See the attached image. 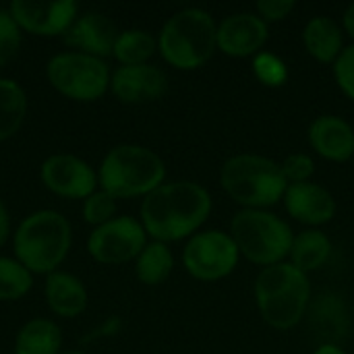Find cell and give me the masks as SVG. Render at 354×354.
<instances>
[{"label": "cell", "instance_id": "obj_10", "mask_svg": "<svg viewBox=\"0 0 354 354\" xmlns=\"http://www.w3.org/2000/svg\"><path fill=\"white\" fill-rule=\"evenodd\" d=\"M147 245L143 224L131 216H116L104 226L93 228L87 239L89 255L102 266H120L139 257Z\"/></svg>", "mask_w": 354, "mask_h": 354}, {"label": "cell", "instance_id": "obj_29", "mask_svg": "<svg viewBox=\"0 0 354 354\" xmlns=\"http://www.w3.org/2000/svg\"><path fill=\"white\" fill-rule=\"evenodd\" d=\"M282 174L286 178L288 185H299V183H309L313 172H315V162L309 153L297 151L290 153L288 158H284V162H280Z\"/></svg>", "mask_w": 354, "mask_h": 354}, {"label": "cell", "instance_id": "obj_36", "mask_svg": "<svg viewBox=\"0 0 354 354\" xmlns=\"http://www.w3.org/2000/svg\"><path fill=\"white\" fill-rule=\"evenodd\" d=\"M62 354H87V353H81V351H68V353H62Z\"/></svg>", "mask_w": 354, "mask_h": 354}, {"label": "cell", "instance_id": "obj_21", "mask_svg": "<svg viewBox=\"0 0 354 354\" xmlns=\"http://www.w3.org/2000/svg\"><path fill=\"white\" fill-rule=\"evenodd\" d=\"M62 332L50 319L27 322L15 340V354H60Z\"/></svg>", "mask_w": 354, "mask_h": 354}, {"label": "cell", "instance_id": "obj_23", "mask_svg": "<svg viewBox=\"0 0 354 354\" xmlns=\"http://www.w3.org/2000/svg\"><path fill=\"white\" fill-rule=\"evenodd\" d=\"M27 114L25 89L15 79H0V141L19 133Z\"/></svg>", "mask_w": 354, "mask_h": 354}, {"label": "cell", "instance_id": "obj_33", "mask_svg": "<svg viewBox=\"0 0 354 354\" xmlns=\"http://www.w3.org/2000/svg\"><path fill=\"white\" fill-rule=\"evenodd\" d=\"M8 232H10V218H8L6 205H4V203H2V199H0V247L6 243Z\"/></svg>", "mask_w": 354, "mask_h": 354}, {"label": "cell", "instance_id": "obj_28", "mask_svg": "<svg viewBox=\"0 0 354 354\" xmlns=\"http://www.w3.org/2000/svg\"><path fill=\"white\" fill-rule=\"evenodd\" d=\"M21 46V29L10 17L8 8H0V68L6 66L19 52Z\"/></svg>", "mask_w": 354, "mask_h": 354}, {"label": "cell", "instance_id": "obj_18", "mask_svg": "<svg viewBox=\"0 0 354 354\" xmlns=\"http://www.w3.org/2000/svg\"><path fill=\"white\" fill-rule=\"evenodd\" d=\"M46 303L52 313L64 319L81 315L87 307V290L83 282L68 272H54L46 278Z\"/></svg>", "mask_w": 354, "mask_h": 354}, {"label": "cell", "instance_id": "obj_6", "mask_svg": "<svg viewBox=\"0 0 354 354\" xmlns=\"http://www.w3.org/2000/svg\"><path fill=\"white\" fill-rule=\"evenodd\" d=\"M218 23L203 8H183L174 12L158 35L162 58L178 71L203 66L218 50Z\"/></svg>", "mask_w": 354, "mask_h": 354}, {"label": "cell", "instance_id": "obj_25", "mask_svg": "<svg viewBox=\"0 0 354 354\" xmlns=\"http://www.w3.org/2000/svg\"><path fill=\"white\" fill-rule=\"evenodd\" d=\"M33 286L31 272L17 259L0 257V301H19Z\"/></svg>", "mask_w": 354, "mask_h": 354}, {"label": "cell", "instance_id": "obj_15", "mask_svg": "<svg viewBox=\"0 0 354 354\" xmlns=\"http://www.w3.org/2000/svg\"><path fill=\"white\" fill-rule=\"evenodd\" d=\"M282 201L288 216L309 228H317L332 222L338 209L334 195L326 187L311 180L288 185Z\"/></svg>", "mask_w": 354, "mask_h": 354}, {"label": "cell", "instance_id": "obj_24", "mask_svg": "<svg viewBox=\"0 0 354 354\" xmlns=\"http://www.w3.org/2000/svg\"><path fill=\"white\" fill-rule=\"evenodd\" d=\"M158 39L143 29H127L120 31L112 50V56L120 62V66H137L147 64V60L156 54Z\"/></svg>", "mask_w": 354, "mask_h": 354}, {"label": "cell", "instance_id": "obj_19", "mask_svg": "<svg viewBox=\"0 0 354 354\" xmlns=\"http://www.w3.org/2000/svg\"><path fill=\"white\" fill-rule=\"evenodd\" d=\"M342 25H338L336 19L326 17V15H317L313 19L307 21L305 29H303V44L305 50L324 64H334L336 58L340 56V52L344 50L342 46Z\"/></svg>", "mask_w": 354, "mask_h": 354}, {"label": "cell", "instance_id": "obj_35", "mask_svg": "<svg viewBox=\"0 0 354 354\" xmlns=\"http://www.w3.org/2000/svg\"><path fill=\"white\" fill-rule=\"evenodd\" d=\"M313 354H348V353H346L344 348H340L338 344H319Z\"/></svg>", "mask_w": 354, "mask_h": 354}, {"label": "cell", "instance_id": "obj_14", "mask_svg": "<svg viewBox=\"0 0 354 354\" xmlns=\"http://www.w3.org/2000/svg\"><path fill=\"white\" fill-rule=\"evenodd\" d=\"M110 91L122 104L156 102L168 91V77L156 64L118 66L110 77Z\"/></svg>", "mask_w": 354, "mask_h": 354}, {"label": "cell", "instance_id": "obj_32", "mask_svg": "<svg viewBox=\"0 0 354 354\" xmlns=\"http://www.w3.org/2000/svg\"><path fill=\"white\" fill-rule=\"evenodd\" d=\"M120 326H122V322H120L118 317H110V319H106L100 328H95L93 334L85 336V342H89V340H93V338H108V336H114V334L120 332Z\"/></svg>", "mask_w": 354, "mask_h": 354}, {"label": "cell", "instance_id": "obj_22", "mask_svg": "<svg viewBox=\"0 0 354 354\" xmlns=\"http://www.w3.org/2000/svg\"><path fill=\"white\" fill-rule=\"evenodd\" d=\"M174 270V255L166 243H147L135 259V274L145 286H158L170 278Z\"/></svg>", "mask_w": 354, "mask_h": 354}, {"label": "cell", "instance_id": "obj_1", "mask_svg": "<svg viewBox=\"0 0 354 354\" xmlns=\"http://www.w3.org/2000/svg\"><path fill=\"white\" fill-rule=\"evenodd\" d=\"M212 214L209 191L195 180L164 183L141 203V224L158 243L191 239Z\"/></svg>", "mask_w": 354, "mask_h": 354}, {"label": "cell", "instance_id": "obj_31", "mask_svg": "<svg viewBox=\"0 0 354 354\" xmlns=\"http://www.w3.org/2000/svg\"><path fill=\"white\" fill-rule=\"evenodd\" d=\"M295 6H297L295 0H259L255 4V12L266 23H278L284 21L295 10Z\"/></svg>", "mask_w": 354, "mask_h": 354}, {"label": "cell", "instance_id": "obj_12", "mask_svg": "<svg viewBox=\"0 0 354 354\" xmlns=\"http://www.w3.org/2000/svg\"><path fill=\"white\" fill-rule=\"evenodd\" d=\"M77 2L58 0V2H29V0H12L8 4V12L19 25L21 31L52 37L64 35L73 21L77 19Z\"/></svg>", "mask_w": 354, "mask_h": 354}, {"label": "cell", "instance_id": "obj_4", "mask_svg": "<svg viewBox=\"0 0 354 354\" xmlns=\"http://www.w3.org/2000/svg\"><path fill=\"white\" fill-rule=\"evenodd\" d=\"M166 178L164 160L149 147L122 143L112 147L100 166L97 183L114 199L147 197Z\"/></svg>", "mask_w": 354, "mask_h": 354}, {"label": "cell", "instance_id": "obj_2", "mask_svg": "<svg viewBox=\"0 0 354 354\" xmlns=\"http://www.w3.org/2000/svg\"><path fill=\"white\" fill-rule=\"evenodd\" d=\"M255 303L263 322L280 332L297 328L309 309L311 284L290 261L263 268L255 280Z\"/></svg>", "mask_w": 354, "mask_h": 354}, {"label": "cell", "instance_id": "obj_8", "mask_svg": "<svg viewBox=\"0 0 354 354\" xmlns=\"http://www.w3.org/2000/svg\"><path fill=\"white\" fill-rule=\"evenodd\" d=\"M46 75L50 85L64 97L77 102H95L110 89L108 64L83 52H62L48 60Z\"/></svg>", "mask_w": 354, "mask_h": 354}, {"label": "cell", "instance_id": "obj_26", "mask_svg": "<svg viewBox=\"0 0 354 354\" xmlns=\"http://www.w3.org/2000/svg\"><path fill=\"white\" fill-rule=\"evenodd\" d=\"M253 73L268 87H280L288 79L286 62L280 56H276L274 52H268V50L253 56Z\"/></svg>", "mask_w": 354, "mask_h": 354}, {"label": "cell", "instance_id": "obj_17", "mask_svg": "<svg viewBox=\"0 0 354 354\" xmlns=\"http://www.w3.org/2000/svg\"><path fill=\"white\" fill-rule=\"evenodd\" d=\"M309 143L324 160L348 162L354 156V127L336 114H322L309 127Z\"/></svg>", "mask_w": 354, "mask_h": 354}, {"label": "cell", "instance_id": "obj_34", "mask_svg": "<svg viewBox=\"0 0 354 354\" xmlns=\"http://www.w3.org/2000/svg\"><path fill=\"white\" fill-rule=\"evenodd\" d=\"M342 29L354 39V2L344 10V15H342Z\"/></svg>", "mask_w": 354, "mask_h": 354}, {"label": "cell", "instance_id": "obj_9", "mask_svg": "<svg viewBox=\"0 0 354 354\" xmlns=\"http://www.w3.org/2000/svg\"><path fill=\"white\" fill-rule=\"evenodd\" d=\"M239 249L230 232L203 230L189 239L183 249V266L199 282H218L239 266Z\"/></svg>", "mask_w": 354, "mask_h": 354}, {"label": "cell", "instance_id": "obj_7", "mask_svg": "<svg viewBox=\"0 0 354 354\" xmlns=\"http://www.w3.org/2000/svg\"><path fill=\"white\" fill-rule=\"evenodd\" d=\"M230 236L239 253L261 268L284 263L292 249V228L268 209H241L230 220Z\"/></svg>", "mask_w": 354, "mask_h": 354}, {"label": "cell", "instance_id": "obj_5", "mask_svg": "<svg viewBox=\"0 0 354 354\" xmlns=\"http://www.w3.org/2000/svg\"><path fill=\"white\" fill-rule=\"evenodd\" d=\"M71 224L54 209L27 216L15 232V259L31 274H54L71 249Z\"/></svg>", "mask_w": 354, "mask_h": 354}, {"label": "cell", "instance_id": "obj_20", "mask_svg": "<svg viewBox=\"0 0 354 354\" xmlns=\"http://www.w3.org/2000/svg\"><path fill=\"white\" fill-rule=\"evenodd\" d=\"M330 257H332V241L319 228H307L295 234L288 261L303 274L324 268Z\"/></svg>", "mask_w": 354, "mask_h": 354}, {"label": "cell", "instance_id": "obj_11", "mask_svg": "<svg viewBox=\"0 0 354 354\" xmlns=\"http://www.w3.org/2000/svg\"><path fill=\"white\" fill-rule=\"evenodd\" d=\"M39 178L48 191L64 199H87L97 191L95 170L85 160L71 153H56L44 160Z\"/></svg>", "mask_w": 354, "mask_h": 354}, {"label": "cell", "instance_id": "obj_13", "mask_svg": "<svg viewBox=\"0 0 354 354\" xmlns=\"http://www.w3.org/2000/svg\"><path fill=\"white\" fill-rule=\"evenodd\" d=\"M270 37L268 23L257 12H234L218 23V50L232 58L257 56Z\"/></svg>", "mask_w": 354, "mask_h": 354}, {"label": "cell", "instance_id": "obj_3", "mask_svg": "<svg viewBox=\"0 0 354 354\" xmlns=\"http://www.w3.org/2000/svg\"><path fill=\"white\" fill-rule=\"evenodd\" d=\"M220 183L243 209H268L280 203L288 189L280 162L257 153L228 158L220 170Z\"/></svg>", "mask_w": 354, "mask_h": 354}, {"label": "cell", "instance_id": "obj_16", "mask_svg": "<svg viewBox=\"0 0 354 354\" xmlns=\"http://www.w3.org/2000/svg\"><path fill=\"white\" fill-rule=\"evenodd\" d=\"M118 29L114 21L102 12L89 10L73 21L68 31L62 35L64 44L75 48V52H83L89 56H97L104 60V56H110L118 37Z\"/></svg>", "mask_w": 354, "mask_h": 354}, {"label": "cell", "instance_id": "obj_30", "mask_svg": "<svg viewBox=\"0 0 354 354\" xmlns=\"http://www.w3.org/2000/svg\"><path fill=\"white\" fill-rule=\"evenodd\" d=\"M332 71H334V79H336L338 87L342 89V93L354 102V44L346 46L340 52V56L332 64Z\"/></svg>", "mask_w": 354, "mask_h": 354}, {"label": "cell", "instance_id": "obj_27", "mask_svg": "<svg viewBox=\"0 0 354 354\" xmlns=\"http://www.w3.org/2000/svg\"><path fill=\"white\" fill-rule=\"evenodd\" d=\"M83 218L93 228L108 224L116 218V199L106 191H95L87 199H83Z\"/></svg>", "mask_w": 354, "mask_h": 354}]
</instances>
